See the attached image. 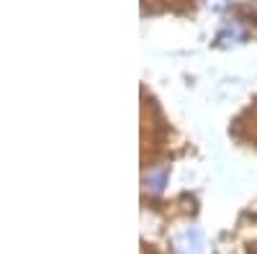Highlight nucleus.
Segmentation results:
<instances>
[{"mask_svg":"<svg viewBox=\"0 0 257 254\" xmlns=\"http://www.w3.org/2000/svg\"><path fill=\"white\" fill-rule=\"evenodd\" d=\"M175 254H201L203 251V231L201 228H185L175 236Z\"/></svg>","mask_w":257,"mask_h":254,"instance_id":"f257e3e1","label":"nucleus"},{"mask_svg":"<svg viewBox=\"0 0 257 254\" xmlns=\"http://www.w3.org/2000/svg\"><path fill=\"white\" fill-rule=\"evenodd\" d=\"M165 182H167V169L160 167V169H152V172L144 175V187L149 190V193H162L165 190Z\"/></svg>","mask_w":257,"mask_h":254,"instance_id":"f03ea898","label":"nucleus"},{"mask_svg":"<svg viewBox=\"0 0 257 254\" xmlns=\"http://www.w3.org/2000/svg\"><path fill=\"white\" fill-rule=\"evenodd\" d=\"M242 39H244V29L239 26V21H229V24H226V29L219 34L221 47H229V44H239Z\"/></svg>","mask_w":257,"mask_h":254,"instance_id":"7ed1b4c3","label":"nucleus"}]
</instances>
